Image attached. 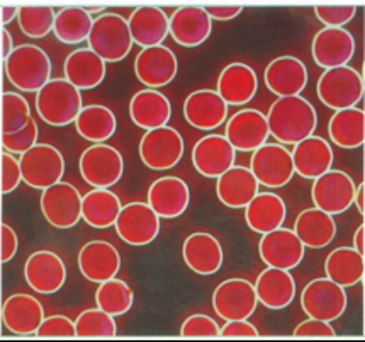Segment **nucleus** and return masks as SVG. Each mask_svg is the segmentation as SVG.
Listing matches in <instances>:
<instances>
[{
    "mask_svg": "<svg viewBox=\"0 0 365 342\" xmlns=\"http://www.w3.org/2000/svg\"><path fill=\"white\" fill-rule=\"evenodd\" d=\"M115 233L123 242L135 247L148 246L160 233V216L148 203L135 201L123 206L115 220Z\"/></svg>",
    "mask_w": 365,
    "mask_h": 342,
    "instance_id": "obj_14",
    "label": "nucleus"
},
{
    "mask_svg": "<svg viewBox=\"0 0 365 342\" xmlns=\"http://www.w3.org/2000/svg\"><path fill=\"white\" fill-rule=\"evenodd\" d=\"M75 130L82 139L92 144H104L118 130V119L109 108L102 104L83 106L75 119Z\"/></svg>",
    "mask_w": 365,
    "mask_h": 342,
    "instance_id": "obj_40",
    "label": "nucleus"
},
{
    "mask_svg": "<svg viewBox=\"0 0 365 342\" xmlns=\"http://www.w3.org/2000/svg\"><path fill=\"white\" fill-rule=\"evenodd\" d=\"M44 308L36 296L16 293L2 305V322L16 336H34L44 321Z\"/></svg>",
    "mask_w": 365,
    "mask_h": 342,
    "instance_id": "obj_22",
    "label": "nucleus"
},
{
    "mask_svg": "<svg viewBox=\"0 0 365 342\" xmlns=\"http://www.w3.org/2000/svg\"><path fill=\"white\" fill-rule=\"evenodd\" d=\"M335 154L331 145L322 136L311 135L294 146L292 164L296 174L304 179H316L333 167Z\"/></svg>",
    "mask_w": 365,
    "mask_h": 342,
    "instance_id": "obj_31",
    "label": "nucleus"
},
{
    "mask_svg": "<svg viewBox=\"0 0 365 342\" xmlns=\"http://www.w3.org/2000/svg\"><path fill=\"white\" fill-rule=\"evenodd\" d=\"M346 305L345 288L329 278L313 279L301 293V306L309 318L335 322L345 313Z\"/></svg>",
    "mask_w": 365,
    "mask_h": 342,
    "instance_id": "obj_8",
    "label": "nucleus"
},
{
    "mask_svg": "<svg viewBox=\"0 0 365 342\" xmlns=\"http://www.w3.org/2000/svg\"><path fill=\"white\" fill-rule=\"evenodd\" d=\"M287 206L284 199L274 193H258L245 208V220L253 232L269 233L284 225Z\"/></svg>",
    "mask_w": 365,
    "mask_h": 342,
    "instance_id": "obj_35",
    "label": "nucleus"
},
{
    "mask_svg": "<svg viewBox=\"0 0 365 342\" xmlns=\"http://www.w3.org/2000/svg\"><path fill=\"white\" fill-rule=\"evenodd\" d=\"M206 9V12L209 14V17H211L212 21H233L235 17H238L240 14H242L243 7L238 6V4H233V6H207L204 7Z\"/></svg>",
    "mask_w": 365,
    "mask_h": 342,
    "instance_id": "obj_54",
    "label": "nucleus"
},
{
    "mask_svg": "<svg viewBox=\"0 0 365 342\" xmlns=\"http://www.w3.org/2000/svg\"><path fill=\"white\" fill-rule=\"evenodd\" d=\"M221 337L226 339H257L258 328L248 321H230L221 328Z\"/></svg>",
    "mask_w": 365,
    "mask_h": 342,
    "instance_id": "obj_52",
    "label": "nucleus"
},
{
    "mask_svg": "<svg viewBox=\"0 0 365 342\" xmlns=\"http://www.w3.org/2000/svg\"><path fill=\"white\" fill-rule=\"evenodd\" d=\"M258 91V77L250 65L235 61L226 65L217 79V94L228 106L248 104Z\"/></svg>",
    "mask_w": 365,
    "mask_h": 342,
    "instance_id": "obj_29",
    "label": "nucleus"
},
{
    "mask_svg": "<svg viewBox=\"0 0 365 342\" xmlns=\"http://www.w3.org/2000/svg\"><path fill=\"white\" fill-rule=\"evenodd\" d=\"M184 152V139L175 128L168 124L146 131L140 141V159L151 171L173 169L182 161Z\"/></svg>",
    "mask_w": 365,
    "mask_h": 342,
    "instance_id": "obj_9",
    "label": "nucleus"
},
{
    "mask_svg": "<svg viewBox=\"0 0 365 342\" xmlns=\"http://www.w3.org/2000/svg\"><path fill=\"white\" fill-rule=\"evenodd\" d=\"M17 16H19V9L12 6H2V28H6L7 24H11Z\"/></svg>",
    "mask_w": 365,
    "mask_h": 342,
    "instance_id": "obj_56",
    "label": "nucleus"
},
{
    "mask_svg": "<svg viewBox=\"0 0 365 342\" xmlns=\"http://www.w3.org/2000/svg\"><path fill=\"white\" fill-rule=\"evenodd\" d=\"M83 196L70 182H56L41 194V211L44 220L60 230L73 228L82 220Z\"/></svg>",
    "mask_w": 365,
    "mask_h": 342,
    "instance_id": "obj_11",
    "label": "nucleus"
},
{
    "mask_svg": "<svg viewBox=\"0 0 365 342\" xmlns=\"http://www.w3.org/2000/svg\"><path fill=\"white\" fill-rule=\"evenodd\" d=\"M314 14L327 28H344L357 14V7L351 4H319L314 7Z\"/></svg>",
    "mask_w": 365,
    "mask_h": 342,
    "instance_id": "obj_48",
    "label": "nucleus"
},
{
    "mask_svg": "<svg viewBox=\"0 0 365 342\" xmlns=\"http://www.w3.org/2000/svg\"><path fill=\"white\" fill-rule=\"evenodd\" d=\"M184 118L190 126L202 131H212L228 119V104L211 89H199L187 96L184 102Z\"/></svg>",
    "mask_w": 365,
    "mask_h": 342,
    "instance_id": "obj_21",
    "label": "nucleus"
},
{
    "mask_svg": "<svg viewBox=\"0 0 365 342\" xmlns=\"http://www.w3.org/2000/svg\"><path fill=\"white\" fill-rule=\"evenodd\" d=\"M86 9V11L88 12V14H93V12H101V11H104V6H102V4H91V6H87V7H83Z\"/></svg>",
    "mask_w": 365,
    "mask_h": 342,
    "instance_id": "obj_59",
    "label": "nucleus"
},
{
    "mask_svg": "<svg viewBox=\"0 0 365 342\" xmlns=\"http://www.w3.org/2000/svg\"><path fill=\"white\" fill-rule=\"evenodd\" d=\"M0 161H2V194H11L22 181L21 161L9 152H2Z\"/></svg>",
    "mask_w": 365,
    "mask_h": 342,
    "instance_id": "obj_50",
    "label": "nucleus"
},
{
    "mask_svg": "<svg viewBox=\"0 0 365 342\" xmlns=\"http://www.w3.org/2000/svg\"><path fill=\"white\" fill-rule=\"evenodd\" d=\"M51 60L36 44H21L4 61L7 81L21 92H39L51 81Z\"/></svg>",
    "mask_w": 365,
    "mask_h": 342,
    "instance_id": "obj_2",
    "label": "nucleus"
},
{
    "mask_svg": "<svg viewBox=\"0 0 365 342\" xmlns=\"http://www.w3.org/2000/svg\"><path fill=\"white\" fill-rule=\"evenodd\" d=\"M106 61L91 48H78L66 56L63 65L65 79L80 91L99 87L106 79Z\"/></svg>",
    "mask_w": 365,
    "mask_h": 342,
    "instance_id": "obj_34",
    "label": "nucleus"
},
{
    "mask_svg": "<svg viewBox=\"0 0 365 342\" xmlns=\"http://www.w3.org/2000/svg\"><path fill=\"white\" fill-rule=\"evenodd\" d=\"M24 279L34 293L55 295L66 281V266L55 252L38 251L26 261Z\"/></svg>",
    "mask_w": 365,
    "mask_h": 342,
    "instance_id": "obj_16",
    "label": "nucleus"
},
{
    "mask_svg": "<svg viewBox=\"0 0 365 342\" xmlns=\"http://www.w3.org/2000/svg\"><path fill=\"white\" fill-rule=\"evenodd\" d=\"M80 174L93 189H109L121 181L124 159L121 152L106 144L91 145L83 150L78 161Z\"/></svg>",
    "mask_w": 365,
    "mask_h": 342,
    "instance_id": "obj_6",
    "label": "nucleus"
},
{
    "mask_svg": "<svg viewBox=\"0 0 365 342\" xmlns=\"http://www.w3.org/2000/svg\"><path fill=\"white\" fill-rule=\"evenodd\" d=\"M237 150L226 140L225 135L202 136L192 149V164L195 171L209 179H217L235 166Z\"/></svg>",
    "mask_w": 365,
    "mask_h": 342,
    "instance_id": "obj_19",
    "label": "nucleus"
},
{
    "mask_svg": "<svg viewBox=\"0 0 365 342\" xmlns=\"http://www.w3.org/2000/svg\"><path fill=\"white\" fill-rule=\"evenodd\" d=\"M355 182L344 171L329 169L323 176L316 177L311 188V199L314 208L328 215H341L354 204Z\"/></svg>",
    "mask_w": 365,
    "mask_h": 342,
    "instance_id": "obj_12",
    "label": "nucleus"
},
{
    "mask_svg": "<svg viewBox=\"0 0 365 342\" xmlns=\"http://www.w3.org/2000/svg\"><path fill=\"white\" fill-rule=\"evenodd\" d=\"M179 72V60L170 48L151 46L143 48L135 59V74L146 89H160L168 86Z\"/></svg>",
    "mask_w": 365,
    "mask_h": 342,
    "instance_id": "obj_18",
    "label": "nucleus"
},
{
    "mask_svg": "<svg viewBox=\"0 0 365 342\" xmlns=\"http://www.w3.org/2000/svg\"><path fill=\"white\" fill-rule=\"evenodd\" d=\"M294 337H309V339H331L336 336L335 328L329 322L318 321V318H309L301 322L299 326L294 328Z\"/></svg>",
    "mask_w": 365,
    "mask_h": 342,
    "instance_id": "obj_51",
    "label": "nucleus"
},
{
    "mask_svg": "<svg viewBox=\"0 0 365 342\" xmlns=\"http://www.w3.org/2000/svg\"><path fill=\"white\" fill-rule=\"evenodd\" d=\"M299 241L308 248H323L333 242L336 235V221L331 215L318 208H308L297 215L294 223Z\"/></svg>",
    "mask_w": 365,
    "mask_h": 342,
    "instance_id": "obj_36",
    "label": "nucleus"
},
{
    "mask_svg": "<svg viewBox=\"0 0 365 342\" xmlns=\"http://www.w3.org/2000/svg\"><path fill=\"white\" fill-rule=\"evenodd\" d=\"M78 269L82 276L92 283H104L115 278L121 269V256L110 242L92 241L80 248Z\"/></svg>",
    "mask_w": 365,
    "mask_h": 342,
    "instance_id": "obj_23",
    "label": "nucleus"
},
{
    "mask_svg": "<svg viewBox=\"0 0 365 342\" xmlns=\"http://www.w3.org/2000/svg\"><path fill=\"white\" fill-rule=\"evenodd\" d=\"M180 336L187 339H216L221 337V327L209 315L195 313L187 317L182 323Z\"/></svg>",
    "mask_w": 365,
    "mask_h": 342,
    "instance_id": "obj_46",
    "label": "nucleus"
},
{
    "mask_svg": "<svg viewBox=\"0 0 365 342\" xmlns=\"http://www.w3.org/2000/svg\"><path fill=\"white\" fill-rule=\"evenodd\" d=\"M93 26L92 16L83 7H65L56 12L55 36L65 44L87 41Z\"/></svg>",
    "mask_w": 365,
    "mask_h": 342,
    "instance_id": "obj_41",
    "label": "nucleus"
},
{
    "mask_svg": "<svg viewBox=\"0 0 365 342\" xmlns=\"http://www.w3.org/2000/svg\"><path fill=\"white\" fill-rule=\"evenodd\" d=\"M168 29L177 44L184 48H195L211 36L212 19L204 7L184 6L173 11Z\"/></svg>",
    "mask_w": 365,
    "mask_h": 342,
    "instance_id": "obj_24",
    "label": "nucleus"
},
{
    "mask_svg": "<svg viewBox=\"0 0 365 342\" xmlns=\"http://www.w3.org/2000/svg\"><path fill=\"white\" fill-rule=\"evenodd\" d=\"M182 257L187 268L201 276H211L222 268L225 252L215 235L207 232H195L184 241Z\"/></svg>",
    "mask_w": 365,
    "mask_h": 342,
    "instance_id": "obj_27",
    "label": "nucleus"
},
{
    "mask_svg": "<svg viewBox=\"0 0 365 342\" xmlns=\"http://www.w3.org/2000/svg\"><path fill=\"white\" fill-rule=\"evenodd\" d=\"M31 108L26 97L19 92L2 94V135H12L28 126L31 121Z\"/></svg>",
    "mask_w": 365,
    "mask_h": 342,
    "instance_id": "obj_45",
    "label": "nucleus"
},
{
    "mask_svg": "<svg viewBox=\"0 0 365 342\" xmlns=\"http://www.w3.org/2000/svg\"><path fill=\"white\" fill-rule=\"evenodd\" d=\"M75 327H77V337L82 339H113L118 336L114 317L99 306L83 310L75 321Z\"/></svg>",
    "mask_w": 365,
    "mask_h": 342,
    "instance_id": "obj_43",
    "label": "nucleus"
},
{
    "mask_svg": "<svg viewBox=\"0 0 365 342\" xmlns=\"http://www.w3.org/2000/svg\"><path fill=\"white\" fill-rule=\"evenodd\" d=\"M264 81L277 97L301 96L308 86V69L296 56H279L267 65Z\"/></svg>",
    "mask_w": 365,
    "mask_h": 342,
    "instance_id": "obj_25",
    "label": "nucleus"
},
{
    "mask_svg": "<svg viewBox=\"0 0 365 342\" xmlns=\"http://www.w3.org/2000/svg\"><path fill=\"white\" fill-rule=\"evenodd\" d=\"M364 237H365V225H360L359 228L355 230V235H354V248L362 256H364Z\"/></svg>",
    "mask_w": 365,
    "mask_h": 342,
    "instance_id": "obj_58",
    "label": "nucleus"
},
{
    "mask_svg": "<svg viewBox=\"0 0 365 342\" xmlns=\"http://www.w3.org/2000/svg\"><path fill=\"white\" fill-rule=\"evenodd\" d=\"M129 118L141 130L150 131L167 126L172 118V104L158 89H143L129 102Z\"/></svg>",
    "mask_w": 365,
    "mask_h": 342,
    "instance_id": "obj_28",
    "label": "nucleus"
},
{
    "mask_svg": "<svg viewBox=\"0 0 365 342\" xmlns=\"http://www.w3.org/2000/svg\"><path fill=\"white\" fill-rule=\"evenodd\" d=\"M39 128L34 118L28 123V126L22 128L21 131L12 133V135H2V149L4 152L12 155H24L28 150L38 144Z\"/></svg>",
    "mask_w": 365,
    "mask_h": 342,
    "instance_id": "obj_47",
    "label": "nucleus"
},
{
    "mask_svg": "<svg viewBox=\"0 0 365 342\" xmlns=\"http://www.w3.org/2000/svg\"><path fill=\"white\" fill-rule=\"evenodd\" d=\"M14 50L16 46L14 41H12V34L9 33L7 28H2V61H6Z\"/></svg>",
    "mask_w": 365,
    "mask_h": 342,
    "instance_id": "obj_55",
    "label": "nucleus"
},
{
    "mask_svg": "<svg viewBox=\"0 0 365 342\" xmlns=\"http://www.w3.org/2000/svg\"><path fill=\"white\" fill-rule=\"evenodd\" d=\"M123 210L121 199L109 189H92L83 196L82 220L93 228H110Z\"/></svg>",
    "mask_w": 365,
    "mask_h": 342,
    "instance_id": "obj_37",
    "label": "nucleus"
},
{
    "mask_svg": "<svg viewBox=\"0 0 365 342\" xmlns=\"http://www.w3.org/2000/svg\"><path fill=\"white\" fill-rule=\"evenodd\" d=\"M22 182L33 189H48L61 181L65 174V159L56 146L36 144L21 155Z\"/></svg>",
    "mask_w": 365,
    "mask_h": 342,
    "instance_id": "obj_7",
    "label": "nucleus"
},
{
    "mask_svg": "<svg viewBox=\"0 0 365 342\" xmlns=\"http://www.w3.org/2000/svg\"><path fill=\"white\" fill-rule=\"evenodd\" d=\"M257 305L255 286L243 278L226 279L212 293V308L225 322L248 321Z\"/></svg>",
    "mask_w": 365,
    "mask_h": 342,
    "instance_id": "obj_10",
    "label": "nucleus"
},
{
    "mask_svg": "<svg viewBox=\"0 0 365 342\" xmlns=\"http://www.w3.org/2000/svg\"><path fill=\"white\" fill-rule=\"evenodd\" d=\"M36 111L39 118L50 126H68L78 118L82 106L80 89L66 79H51L36 92Z\"/></svg>",
    "mask_w": 365,
    "mask_h": 342,
    "instance_id": "obj_3",
    "label": "nucleus"
},
{
    "mask_svg": "<svg viewBox=\"0 0 365 342\" xmlns=\"http://www.w3.org/2000/svg\"><path fill=\"white\" fill-rule=\"evenodd\" d=\"M0 232H2V264H7L17 254L19 238H17L16 230L7 223L0 225Z\"/></svg>",
    "mask_w": 365,
    "mask_h": 342,
    "instance_id": "obj_53",
    "label": "nucleus"
},
{
    "mask_svg": "<svg viewBox=\"0 0 365 342\" xmlns=\"http://www.w3.org/2000/svg\"><path fill=\"white\" fill-rule=\"evenodd\" d=\"M258 181L248 167L233 166L225 174L217 177L216 194L225 206L233 210L247 208L248 203L258 194Z\"/></svg>",
    "mask_w": 365,
    "mask_h": 342,
    "instance_id": "obj_30",
    "label": "nucleus"
},
{
    "mask_svg": "<svg viewBox=\"0 0 365 342\" xmlns=\"http://www.w3.org/2000/svg\"><path fill=\"white\" fill-rule=\"evenodd\" d=\"M253 286H255L258 301L269 310L287 308L296 298V281L286 269H264L258 274Z\"/></svg>",
    "mask_w": 365,
    "mask_h": 342,
    "instance_id": "obj_32",
    "label": "nucleus"
},
{
    "mask_svg": "<svg viewBox=\"0 0 365 342\" xmlns=\"http://www.w3.org/2000/svg\"><path fill=\"white\" fill-rule=\"evenodd\" d=\"M88 48L99 55L106 64L123 61L133 50V36L128 19L115 12H106L93 19L91 36L87 39Z\"/></svg>",
    "mask_w": 365,
    "mask_h": 342,
    "instance_id": "obj_4",
    "label": "nucleus"
},
{
    "mask_svg": "<svg viewBox=\"0 0 365 342\" xmlns=\"http://www.w3.org/2000/svg\"><path fill=\"white\" fill-rule=\"evenodd\" d=\"M226 140L238 152H255L270 136L267 116L258 109H242L226 123Z\"/></svg>",
    "mask_w": 365,
    "mask_h": 342,
    "instance_id": "obj_17",
    "label": "nucleus"
},
{
    "mask_svg": "<svg viewBox=\"0 0 365 342\" xmlns=\"http://www.w3.org/2000/svg\"><path fill=\"white\" fill-rule=\"evenodd\" d=\"M328 135L340 149H359L365 144V113L360 108L340 109L328 123Z\"/></svg>",
    "mask_w": 365,
    "mask_h": 342,
    "instance_id": "obj_38",
    "label": "nucleus"
},
{
    "mask_svg": "<svg viewBox=\"0 0 365 342\" xmlns=\"http://www.w3.org/2000/svg\"><path fill=\"white\" fill-rule=\"evenodd\" d=\"M324 273L327 278L335 281L344 288L355 286L364 281L365 261L354 247H338L329 252L324 261Z\"/></svg>",
    "mask_w": 365,
    "mask_h": 342,
    "instance_id": "obj_39",
    "label": "nucleus"
},
{
    "mask_svg": "<svg viewBox=\"0 0 365 342\" xmlns=\"http://www.w3.org/2000/svg\"><path fill=\"white\" fill-rule=\"evenodd\" d=\"M129 31H131L133 41L138 46L151 48V46H160L168 34V24L170 19L165 14L163 9L160 7H138L131 12L128 19Z\"/></svg>",
    "mask_w": 365,
    "mask_h": 342,
    "instance_id": "obj_33",
    "label": "nucleus"
},
{
    "mask_svg": "<svg viewBox=\"0 0 365 342\" xmlns=\"http://www.w3.org/2000/svg\"><path fill=\"white\" fill-rule=\"evenodd\" d=\"M96 303L113 317H121L131 310L135 303V293L126 281L113 278L99 284L96 291Z\"/></svg>",
    "mask_w": 365,
    "mask_h": 342,
    "instance_id": "obj_42",
    "label": "nucleus"
},
{
    "mask_svg": "<svg viewBox=\"0 0 365 342\" xmlns=\"http://www.w3.org/2000/svg\"><path fill=\"white\" fill-rule=\"evenodd\" d=\"M364 198H365V182H360V186H357L355 189V196H354V203L357 206V210L360 211V215H365V206H364Z\"/></svg>",
    "mask_w": 365,
    "mask_h": 342,
    "instance_id": "obj_57",
    "label": "nucleus"
},
{
    "mask_svg": "<svg viewBox=\"0 0 365 342\" xmlns=\"http://www.w3.org/2000/svg\"><path fill=\"white\" fill-rule=\"evenodd\" d=\"M190 203V189L180 177L165 176L150 186L148 204L160 218H177L184 215Z\"/></svg>",
    "mask_w": 365,
    "mask_h": 342,
    "instance_id": "obj_26",
    "label": "nucleus"
},
{
    "mask_svg": "<svg viewBox=\"0 0 365 342\" xmlns=\"http://www.w3.org/2000/svg\"><path fill=\"white\" fill-rule=\"evenodd\" d=\"M34 336L39 339H73L77 337V327L65 315H51L44 318Z\"/></svg>",
    "mask_w": 365,
    "mask_h": 342,
    "instance_id": "obj_49",
    "label": "nucleus"
},
{
    "mask_svg": "<svg viewBox=\"0 0 365 342\" xmlns=\"http://www.w3.org/2000/svg\"><path fill=\"white\" fill-rule=\"evenodd\" d=\"M270 135L280 145H297L313 135L318 126L314 106L302 96L279 97L267 114Z\"/></svg>",
    "mask_w": 365,
    "mask_h": 342,
    "instance_id": "obj_1",
    "label": "nucleus"
},
{
    "mask_svg": "<svg viewBox=\"0 0 365 342\" xmlns=\"http://www.w3.org/2000/svg\"><path fill=\"white\" fill-rule=\"evenodd\" d=\"M319 101L329 109L357 108L364 99V77L349 65L324 70L316 86Z\"/></svg>",
    "mask_w": 365,
    "mask_h": 342,
    "instance_id": "obj_5",
    "label": "nucleus"
},
{
    "mask_svg": "<svg viewBox=\"0 0 365 342\" xmlns=\"http://www.w3.org/2000/svg\"><path fill=\"white\" fill-rule=\"evenodd\" d=\"M250 171L257 177L258 184L270 189L284 188L296 174L292 154L280 144H265L252 152Z\"/></svg>",
    "mask_w": 365,
    "mask_h": 342,
    "instance_id": "obj_13",
    "label": "nucleus"
},
{
    "mask_svg": "<svg viewBox=\"0 0 365 342\" xmlns=\"http://www.w3.org/2000/svg\"><path fill=\"white\" fill-rule=\"evenodd\" d=\"M306 247L291 228L279 226L277 230L262 235L258 254L267 268L291 271L304 259Z\"/></svg>",
    "mask_w": 365,
    "mask_h": 342,
    "instance_id": "obj_15",
    "label": "nucleus"
},
{
    "mask_svg": "<svg viewBox=\"0 0 365 342\" xmlns=\"http://www.w3.org/2000/svg\"><path fill=\"white\" fill-rule=\"evenodd\" d=\"M56 12L53 7L44 6H24L19 9V29L24 36L33 39H41L55 29Z\"/></svg>",
    "mask_w": 365,
    "mask_h": 342,
    "instance_id": "obj_44",
    "label": "nucleus"
},
{
    "mask_svg": "<svg viewBox=\"0 0 365 342\" xmlns=\"http://www.w3.org/2000/svg\"><path fill=\"white\" fill-rule=\"evenodd\" d=\"M311 53L314 64L324 70L344 66L354 59L355 39L344 28H323L316 33Z\"/></svg>",
    "mask_w": 365,
    "mask_h": 342,
    "instance_id": "obj_20",
    "label": "nucleus"
}]
</instances>
